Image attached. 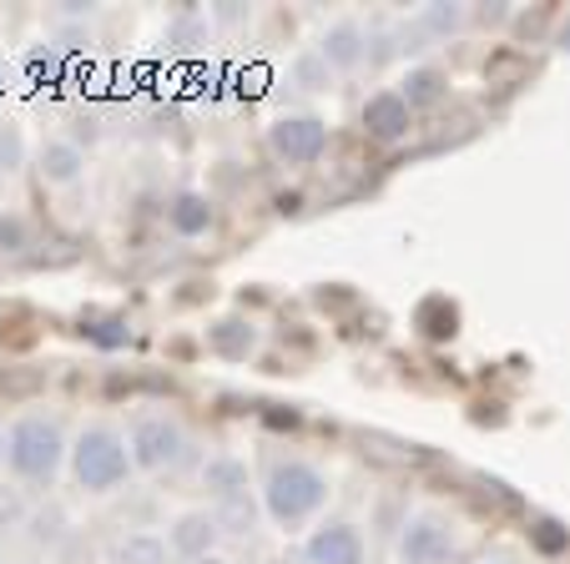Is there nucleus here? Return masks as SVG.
<instances>
[{
  "label": "nucleus",
  "mask_w": 570,
  "mask_h": 564,
  "mask_svg": "<svg viewBox=\"0 0 570 564\" xmlns=\"http://www.w3.org/2000/svg\"><path fill=\"white\" fill-rule=\"evenodd\" d=\"M131 448L111 424H87L71 444V474L87 494H117L131 479Z\"/></svg>",
  "instance_id": "3"
},
{
  "label": "nucleus",
  "mask_w": 570,
  "mask_h": 564,
  "mask_svg": "<svg viewBox=\"0 0 570 564\" xmlns=\"http://www.w3.org/2000/svg\"><path fill=\"white\" fill-rule=\"evenodd\" d=\"M213 520L223 534H233V540H248L253 530H258V499L253 494H243V499H227V504H213Z\"/></svg>",
  "instance_id": "16"
},
{
  "label": "nucleus",
  "mask_w": 570,
  "mask_h": 564,
  "mask_svg": "<svg viewBox=\"0 0 570 564\" xmlns=\"http://www.w3.org/2000/svg\"><path fill=\"white\" fill-rule=\"evenodd\" d=\"M0 564H6V560H0Z\"/></svg>",
  "instance_id": "28"
},
{
  "label": "nucleus",
  "mask_w": 570,
  "mask_h": 564,
  "mask_svg": "<svg viewBox=\"0 0 570 564\" xmlns=\"http://www.w3.org/2000/svg\"><path fill=\"white\" fill-rule=\"evenodd\" d=\"M26 520H31V504H26V494L16 489V484H0V534L26 530Z\"/></svg>",
  "instance_id": "18"
},
{
  "label": "nucleus",
  "mask_w": 570,
  "mask_h": 564,
  "mask_svg": "<svg viewBox=\"0 0 570 564\" xmlns=\"http://www.w3.org/2000/svg\"><path fill=\"white\" fill-rule=\"evenodd\" d=\"M560 41H566V51H570V26H566V36H560Z\"/></svg>",
  "instance_id": "26"
},
{
  "label": "nucleus",
  "mask_w": 570,
  "mask_h": 564,
  "mask_svg": "<svg viewBox=\"0 0 570 564\" xmlns=\"http://www.w3.org/2000/svg\"><path fill=\"white\" fill-rule=\"evenodd\" d=\"M444 71H434V66H414L410 76H404V86H399V97L410 101V111H424V107H440L444 101Z\"/></svg>",
  "instance_id": "14"
},
{
  "label": "nucleus",
  "mask_w": 570,
  "mask_h": 564,
  "mask_svg": "<svg viewBox=\"0 0 570 564\" xmlns=\"http://www.w3.org/2000/svg\"><path fill=\"white\" fill-rule=\"evenodd\" d=\"M167 560H173V550L151 530L127 534V540H117V550H111V564H167Z\"/></svg>",
  "instance_id": "13"
},
{
  "label": "nucleus",
  "mask_w": 570,
  "mask_h": 564,
  "mask_svg": "<svg viewBox=\"0 0 570 564\" xmlns=\"http://www.w3.org/2000/svg\"><path fill=\"white\" fill-rule=\"evenodd\" d=\"M410 101L399 97V91H374V97L364 101V131L374 141H384V147H394V141L410 137Z\"/></svg>",
  "instance_id": "9"
},
{
  "label": "nucleus",
  "mask_w": 570,
  "mask_h": 564,
  "mask_svg": "<svg viewBox=\"0 0 570 564\" xmlns=\"http://www.w3.org/2000/svg\"><path fill=\"white\" fill-rule=\"evenodd\" d=\"M203 489L213 504H227V499H243V494H253V479H248V464L233 454H213L203 464Z\"/></svg>",
  "instance_id": "11"
},
{
  "label": "nucleus",
  "mask_w": 570,
  "mask_h": 564,
  "mask_svg": "<svg viewBox=\"0 0 570 564\" xmlns=\"http://www.w3.org/2000/svg\"><path fill=\"white\" fill-rule=\"evenodd\" d=\"M6 438H11V434H6V428H0V458H6Z\"/></svg>",
  "instance_id": "25"
},
{
  "label": "nucleus",
  "mask_w": 570,
  "mask_h": 564,
  "mask_svg": "<svg viewBox=\"0 0 570 564\" xmlns=\"http://www.w3.org/2000/svg\"><path fill=\"white\" fill-rule=\"evenodd\" d=\"M81 167H87V157H81V147L66 137H51L41 147V177L51 181V187H71L76 177H81Z\"/></svg>",
  "instance_id": "12"
},
{
  "label": "nucleus",
  "mask_w": 570,
  "mask_h": 564,
  "mask_svg": "<svg viewBox=\"0 0 570 564\" xmlns=\"http://www.w3.org/2000/svg\"><path fill=\"white\" fill-rule=\"evenodd\" d=\"M26 161V137L16 127H0V171L11 177V171H21Z\"/></svg>",
  "instance_id": "22"
},
{
  "label": "nucleus",
  "mask_w": 570,
  "mask_h": 564,
  "mask_svg": "<svg viewBox=\"0 0 570 564\" xmlns=\"http://www.w3.org/2000/svg\"><path fill=\"white\" fill-rule=\"evenodd\" d=\"M21 237H26V227L16 222V217H0V253H6V247H21Z\"/></svg>",
  "instance_id": "23"
},
{
  "label": "nucleus",
  "mask_w": 570,
  "mask_h": 564,
  "mask_svg": "<svg viewBox=\"0 0 570 564\" xmlns=\"http://www.w3.org/2000/svg\"><path fill=\"white\" fill-rule=\"evenodd\" d=\"M213 348L217 353H248L253 348V328H243V323H217V328H213Z\"/></svg>",
  "instance_id": "21"
},
{
  "label": "nucleus",
  "mask_w": 570,
  "mask_h": 564,
  "mask_svg": "<svg viewBox=\"0 0 570 564\" xmlns=\"http://www.w3.org/2000/svg\"><path fill=\"white\" fill-rule=\"evenodd\" d=\"M217 540H223V530H217L213 509H187V514H177L173 530H167V550H173L177 564H193V560L217 554Z\"/></svg>",
  "instance_id": "8"
},
{
  "label": "nucleus",
  "mask_w": 570,
  "mask_h": 564,
  "mask_svg": "<svg viewBox=\"0 0 570 564\" xmlns=\"http://www.w3.org/2000/svg\"><path fill=\"white\" fill-rule=\"evenodd\" d=\"M167 222H173L177 237H203L213 227V207H207L203 192H183L173 207H167Z\"/></svg>",
  "instance_id": "15"
},
{
  "label": "nucleus",
  "mask_w": 570,
  "mask_h": 564,
  "mask_svg": "<svg viewBox=\"0 0 570 564\" xmlns=\"http://www.w3.org/2000/svg\"><path fill=\"white\" fill-rule=\"evenodd\" d=\"M323 504H328V479H323L313 464L283 458V464L268 468V479H263V509H268L273 524L298 530V524H308Z\"/></svg>",
  "instance_id": "2"
},
{
  "label": "nucleus",
  "mask_w": 570,
  "mask_h": 564,
  "mask_svg": "<svg viewBox=\"0 0 570 564\" xmlns=\"http://www.w3.org/2000/svg\"><path fill=\"white\" fill-rule=\"evenodd\" d=\"M268 147L278 151L283 161L303 167V161H318L323 147H328V127L318 117H283L268 127Z\"/></svg>",
  "instance_id": "6"
},
{
  "label": "nucleus",
  "mask_w": 570,
  "mask_h": 564,
  "mask_svg": "<svg viewBox=\"0 0 570 564\" xmlns=\"http://www.w3.org/2000/svg\"><path fill=\"white\" fill-rule=\"evenodd\" d=\"M484 564H510V560H484Z\"/></svg>",
  "instance_id": "27"
},
{
  "label": "nucleus",
  "mask_w": 570,
  "mask_h": 564,
  "mask_svg": "<svg viewBox=\"0 0 570 564\" xmlns=\"http://www.w3.org/2000/svg\"><path fill=\"white\" fill-rule=\"evenodd\" d=\"M308 564H364V534L348 520H323L303 544Z\"/></svg>",
  "instance_id": "7"
},
{
  "label": "nucleus",
  "mask_w": 570,
  "mask_h": 564,
  "mask_svg": "<svg viewBox=\"0 0 570 564\" xmlns=\"http://www.w3.org/2000/svg\"><path fill=\"white\" fill-rule=\"evenodd\" d=\"M293 76H298V86L303 91H323V86H328V66H323V56L318 51H308V56H298V61H293Z\"/></svg>",
  "instance_id": "20"
},
{
  "label": "nucleus",
  "mask_w": 570,
  "mask_h": 564,
  "mask_svg": "<svg viewBox=\"0 0 570 564\" xmlns=\"http://www.w3.org/2000/svg\"><path fill=\"white\" fill-rule=\"evenodd\" d=\"M127 448L141 474H173V468H183L187 454H193V434H187L183 418H173L167 408H147V414L131 418Z\"/></svg>",
  "instance_id": "4"
},
{
  "label": "nucleus",
  "mask_w": 570,
  "mask_h": 564,
  "mask_svg": "<svg viewBox=\"0 0 570 564\" xmlns=\"http://www.w3.org/2000/svg\"><path fill=\"white\" fill-rule=\"evenodd\" d=\"M460 534L440 509H420L399 524V564H450Z\"/></svg>",
  "instance_id": "5"
},
{
  "label": "nucleus",
  "mask_w": 570,
  "mask_h": 564,
  "mask_svg": "<svg viewBox=\"0 0 570 564\" xmlns=\"http://www.w3.org/2000/svg\"><path fill=\"white\" fill-rule=\"evenodd\" d=\"M318 56H323V66H328V71H354V66L368 56L364 26H358V21H334L328 31H323Z\"/></svg>",
  "instance_id": "10"
},
{
  "label": "nucleus",
  "mask_w": 570,
  "mask_h": 564,
  "mask_svg": "<svg viewBox=\"0 0 570 564\" xmlns=\"http://www.w3.org/2000/svg\"><path fill=\"white\" fill-rule=\"evenodd\" d=\"M460 26H464L460 6H424L420 11V31H430V36H450V31H460Z\"/></svg>",
  "instance_id": "19"
},
{
  "label": "nucleus",
  "mask_w": 570,
  "mask_h": 564,
  "mask_svg": "<svg viewBox=\"0 0 570 564\" xmlns=\"http://www.w3.org/2000/svg\"><path fill=\"white\" fill-rule=\"evenodd\" d=\"M193 564H227L223 554H207V560H193Z\"/></svg>",
  "instance_id": "24"
},
{
  "label": "nucleus",
  "mask_w": 570,
  "mask_h": 564,
  "mask_svg": "<svg viewBox=\"0 0 570 564\" xmlns=\"http://www.w3.org/2000/svg\"><path fill=\"white\" fill-rule=\"evenodd\" d=\"M66 454H71V448H66V434L51 414H21L11 424L6 464H11V474L21 484H31V489H41V484H51L56 474H61Z\"/></svg>",
  "instance_id": "1"
},
{
  "label": "nucleus",
  "mask_w": 570,
  "mask_h": 564,
  "mask_svg": "<svg viewBox=\"0 0 570 564\" xmlns=\"http://www.w3.org/2000/svg\"><path fill=\"white\" fill-rule=\"evenodd\" d=\"M26 540H31L36 550H56V544L66 540V514L61 509H31V520H26Z\"/></svg>",
  "instance_id": "17"
}]
</instances>
